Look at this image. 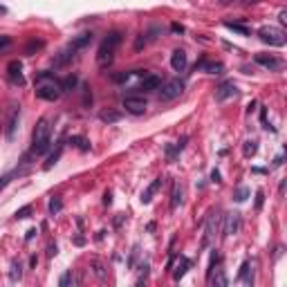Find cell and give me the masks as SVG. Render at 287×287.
Listing matches in <instances>:
<instances>
[{"label":"cell","instance_id":"obj_25","mask_svg":"<svg viewBox=\"0 0 287 287\" xmlns=\"http://www.w3.org/2000/svg\"><path fill=\"white\" fill-rule=\"evenodd\" d=\"M209 280H211L213 285H220V287H227V283H229V280H227V276L222 274V269H218V271H216V276H211V278H209Z\"/></svg>","mask_w":287,"mask_h":287},{"label":"cell","instance_id":"obj_5","mask_svg":"<svg viewBox=\"0 0 287 287\" xmlns=\"http://www.w3.org/2000/svg\"><path fill=\"white\" fill-rule=\"evenodd\" d=\"M258 36L263 43L271 45V48H283V45L287 43V36L280 27H274V25H265V27L258 29Z\"/></svg>","mask_w":287,"mask_h":287},{"label":"cell","instance_id":"obj_44","mask_svg":"<svg viewBox=\"0 0 287 287\" xmlns=\"http://www.w3.org/2000/svg\"><path fill=\"white\" fill-rule=\"evenodd\" d=\"M242 3H258V0H242Z\"/></svg>","mask_w":287,"mask_h":287},{"label":"cell","instance_id":"obj_1","mask_svg":"<svg viewBox=\"0 0 287 287\" xmlns=\"http://www.w3.org/2000/svg\"><path fill=\"white\" fill-rule=\"evenodd\" d=\"M34 88H36V97L43 99V101H56L63 95V83L56 79L54 74H50V72H40L36 76Z\"/></svg>","mask_w":287,"mask_h":287},{"label":"cell","instance_id":"obj_36","mask_svg":"<svg viewBox=\"0 0 287 287\" xmlns=\"http://www.w3.org/2000/svg\"><path fill=\"white\" fill-rule=\"evenodd\" d=\"M9 180H12V175H3V177H0V191L9 184Z\"/></svg>","mask_w":287,"mask_h":287},{"label":"cell","instance_id":"obj_34","mask_svg":"<svg viewBox=\"0 0 287 287\" xmlns=\"http://www.w3.org/2000/svg\"><path fill=\"white\" fill-rule=\"evenodd\" d=\"M9 45H12V38H9V36H0V52L7 50Z\"/></svg>","mask_w":287,"mask_h":287},{"label":"cell","instance_id":"obj_32","mask_svg":"<svg viewBox=\"0 0 287 287\" xmlns=\"http://www.w3.org/2000/svg\"><path fill=\"white\" fill-rule=\"evenodd\" d=\"M233 197H236L238 202H244V200L249 197V189H244V186H242V189H238V191H236V195H233Z\"/></svg>","mask_w":287,"mask_h":287},{"label":"cell","instance_id":"obj_12","mask_svg":"<svg viewBox=\"0 0 287 287\" xmlns=\"http://www.w3.org/2000/svg\"><path fill=\"white\" fill-rule=\"evenodd\" d=\"M256 63L267 67V70H271V72H276V70L283 67V61L276 59V56H267V54H256Z\"/></svg>","mask_w":287,"mask_h":287},{"label":"cell","instance_id":"obj_15","mask_svg":"<svg viewBox=\"0 0 287 287\" xmlns=\"http://www.w3.org/2000/svg\"><path fill=\"white\" fill-rule=\"evenodd\" d=\"M216 231H218V218L216 213H213L211 218L207 220V233H204V247L207 244H211L213 240H216Z\"/></svg>","mask_w":287,"mask_h":287},{"label":"cell","instance_id":"obj_3","mask_svg":"<svg viewBox=\"0 0 287 287\" xmlns=\"http://www.w3.org/2000/svg\"><path fill=\"white\" fill-rule=\"evenodd\" d=\"M50 133H52L50 119L43 117L38 124H36V128H34V133H32V150H29V155H43V153H48V148H50Z\"/></svg>","mask_w":287,"mask_h":287},{"label":"cell","instance_id":"obj_4","mask_svg":"<svg viewBox=\"0 0 287 287\" xmlns=\"http://www.w3.org/2000/svg\"><path fill=\"white\" fill-rule=\"evenodd\" d=\"M90 43H92V34H81V36H76V38L72 40V43L67 45L63 52H61V56L56 59V65H65L70 59H74L76 52H81L83 48H88Z\"/></svg>","mask_w":287,"mask_h":287},{"label":"cell","instance_id":"obj_40","mask_svg":"<svg viewBox=\"0 0 287 287\" xmlns=\"http://www.w3.org/2000/svg\"><path fill=\"white\" fill-rule=\"evenodd\" d=\"M211 180H213V182H220V173H218V171H213V173H211Z\"/></svg>","mask_w":287,"mask_h":287},{"label":"cell","instance_id":"obj_41","mask_svg":"<svg viewBox=\"0 0 287 287\" xmlns=\"http://www.w3.org/2000/svg\"><path fill=\"white\" fill-rule=\"evenodd\" d=\"M36 236V229H29V231H27V242H29V240H32Z\"/></svg>","mask_w":287,"mask_h":287},{"label":"cell","instance_id":"obj_9","mask_svg":"<svg viewBox=\"0 0 287 287\" xmlns=\"http://www.w3.org/2000/svg\"><path fill=\"white\" fill-rule=\"evenodd\" d=\"M238 229H240V213H227L222 233L224 236H233V233H238Z\"/></svg>","mask_w":287,"mask_h":287},{"label":"cell","instance_id":"obj_10","mask_svg":"<svg viewBox=\"0 0 287 287\" xmlns=\"http://www.w3.org/2000/svg\"><path fill=\"white\" fill-rule=\"evenodd\" d=\"M18 119H20V108L12 106V110H9V124H7V139H9V142H14V137H16Z\"/></svg>","mask_w":287,"mask_h":287},{"label":"cell","instance_id":"obj_7","mask_svg":"<svg viewBox=\"0 0 287 287\" xmlns=\"http://www.w3.org/2000/svg\"><path fill=\"white\" fill-rule=\"evenodd\" d=\"M124 108H126V112H130V114H144L148 106H146L144 97H126L124 99Z\"/></svg>","mask_w":287,"mask_h":287},{"label":"cell","instance_id":"obj_39","mask_svg":"<svg viewBox=\"0 0 287 287\" xmlns=\"http://www.w3.org/2000/svg\"><path fill=\"white\" fill-rule=\"evenodd\" d=\"M278 20H280V23H287V12H285V9H283V12H280V16H278Z\"/></svg>","mask_w":287,"mask_h":287},{"label":"cell","instance_id":"obj_28","mask_svg":"<svg viewBox=\"0 0 287 287\" xmlns=\"http://www.w3.org/2000/svg\"><path fill=\"white\" fill-rule=\"evenodd\" d=\"M224 27L233 29V32L242 34V36H249V27H244V25H238V23H224Z\"/></svg>","mask_w":287,"mask_h":287},{"label":"cell","instance_id":"obj_27","mask_svg":"<svg viewBox=\"0 0 287 287\" xmlns=\"http://www.w3.org/2000/svg\"><path fill=\"white\" fill-rule=\"evenodd\" d=\"M59 285L61 287H70V285H74V274H72V269L70 271H65L63 276L59 278Z\"/></svg>","mask_w":287,"mask_h":287},{"label":"cell","instance_id":"obj_31","mask_svg":"<svg viewBox=\"0 0 287 287\" xmlns=\"http://www.w3.org/2000/svg\"><path fill=\"white\" fill-rule=\"evenodd\" d=\"M29 213H32V207H23V209H18V211H16V216H14V218H16V220H23V218H27L29 216Z\"/></svg>","mask_w":287,"mask_h":287},{"label":"cell","instance_id":"obj_21","mask_svg":"<svg viewBox=\"0 0 287 287\" xmlns=\"http://www.w3.org/2000/svg\"><path fill=\"white\" fill-rule=\"evenodd\" d=\"M99 119H101V121H106V124H112V121H119V119H121V112H117V110H103V112H99Z\"/></svg>","mask_w":287,"mask_h":287},{"label":"cell","instance_id":"obj_17","mask_svg":"<svg viewBox=\"0 0 287 287\" xmlns=\"http://www.w3.org/2000/svg\"><path fill=\"white\" fill-rule=\"evenodd\" d=\"M182 197H184V189H182V184H175L173 195H171V211H175V209L182 204Z\"/></svg>","mask_w":287,"mask_h":287},{"label":"cell","instance_id":"obj_2","mask_svg":"<svg viewBox=\"0 0 287 287\" xmlns=\"http://www.w3.org/2000/svg\"><path fill=\"white\" fill-rule=\"evenodd\" d=\"M121 45V32H110L106 38L101 40L97 50V65L99 67H108L114 61V52Z\"/></svg>","mask_w":287,"mask_h":287},{"label":"cell","instance_id":"obj_13","mask_svg":"<svg viewBox=\"0 0 287 287\" xmlns=\"http://www.w3.org/2000/svg\"><path fill=\"white\" fill-rule=\"evenodd\" d=\"M159 86H161V81H159L157 74H144L142 76V83H139V90L155 92V90H159Z\"/></svg>","mask_w":287,"mask_h":287},{"label":"cell","instance_id":"obj_37","mask_svg":"<svg viewBox=\"0 0 287 287\" xmlns=\"http://www.w3.org/2000/svg\"><path fill=\"white\" fill-rule=\"evenodd\" d=\"M171 29H173L175 34H182V32H184V27H182V25H177V23H173V25H171Z\"/></svg>","mask_w":287,"mask_h":287},{"label":"cell","instance_id":"obj_42","mask_svg":"<svg viewBox=\"0 0 287 287\" xmlns=\"http://www.w3.org/2000/svg\"><path fill=\"white\" fill-rule=\"evenodd\" d=\"M56 254V244H50V249H48V256H54Z\"/></svg>","mask_w":287,"mask_h":287},{"label":"cell","instance_id":"obj_33","mask_svg":"<svg viewBox=\"0 0 287 287\" xmlns=\"http://www.w3.org/2000/svg\"><path fill=\"white\" fill-rule=\"evenodd\" d=\"M40 48H43V40H32V43L27 45V50H25V52H27V54H32L34 50H40Z\"/></svg>","mask_w":287,"mask_h":287},{"label":"cell","instance_id":"obj_38","mask_svg":"<svg viewBox=\"0 0 287 287\" xmlns=\"http://www.w3.org/2000/svg\"><path fill=\"white\" fill-rule=\"evenodd\" d=\"M112 202V193H106V195H103V204H110Z\"/></svg>","mask_w":287,"mask_h":287},{"label":"cell","instance_id":"obj_18","mask_svg":"<svg viewBox=\"0 0 287 287\" xmlns=\"http://www.w3.org/2000/svg\"><path fill=\"white\" fill-rule=\"evenodd\" d=\"M189 267H191V260H189V258H184V256H180V263H177V269L173 271V278H175V280H180L182 276L186 274V269H189Z\"/></svg>","mask_w":287,"mask_h":287},{"label":"cell","instance_id":"obj_29","mask_svg":"<svg viewBox=\"0 0 287 287\" xmlns=\"http://www.w3.org/2000/svg\"><path fill=\"white\" fill-rule=\"evenodd\" d=\"M61 207H63V202H61L59 197H52V200H50V213H52V216H56V213L61 211Z\"/></svg>","mask_w":287,"mask_h":287},{"label":"cell","instance_id":"obj_26","mask_svg":"<svg viewBox=\"0 0 287 287\" xmlns=\"http://www.w3.org/2000/svg\"><path fill=\"white\" fill-rule=\"evenodd\" d=\"M256 150H258L256 142H254V139H247V142H244V148H242L244 157H252V155H256Z\"/></svg>","mask_w":287,"mask_h":287},{"label":"cell","instance_id":"obj_16","mask_svg":"<svg viewBox=\"0 0 287 287\" xmlns=\"http://www.w3.org/2000/svg\"><path fill=\"white\" fill-rule=\"evenodd\" d=\"M161 182H164V180H161V177H157V180H153V182H150V186H148V189H146V191L142 193V202H144V204H148V202L153 200V195L159 191Z\"/></svg>","mask_w":287,"mask_h":287},{"label":"cell","instance_id":"obj_24","mask_svg":"<svg viewBox=\"0 0 287 287\" xmlns=\"http://www.w3.org/2000/svg\"><path fill=\"white\" fill-rule=\"evenodd\" d=\"M92 267H95V274H97L101 280H106V278H108V271H106V267H103V263H101L99 258L92 260Z\"/></svg>","mask_w":287,"mask_h":287},{"label":"cell","instance_id":"obj_22","mask_svg":"<svg viewBox=\"0 0 287 287\" xmlns=\"http://www.w3.org/2000/svg\"><path fill=\"white\" fill-rule=\"evenodd\" d=\"M20 276H23V267H20L18 260H14V263H12V269H9V280H12V283H18Z\"/></svg>","mask_w":287,"mask_h":287},{"label":"cell","instance_id":"obj_20","mask_svg":"<svg viewBox=\"0 0 287 287\" xmlns=\"http://www.w3.org/2000/svg\"><path fill=\"white\" fill-rule=\"evenodd\" d=\"M238 280H242L244 285H252V283H254V276H252V269H249V263H247V260H244L242 267H240V276H238Z\"/></svg>","mask_w":287,"mask_h":287},{"label":"cell","instance_id":"obj_8","mask_svg":"<svg viewBox=\"0 0 287 287\" xmlns=\"http://www.w3.org/2000/svg\"><path fill=\"white\" fill-rule=\"evenodd\" d=\"M236 95H238V88H236V83L233 81H224L216 88V99L218 101H227V99H231Z\"/></svg>","mask_w":287,"mask_h":287},{"label":"cell","instance_id":"obj_43","mask_svg":"<svg viewBox=\"0 0 287 287\" xmlns=\"http://www.w3.org/2000/svg\"><path fill=\"white\" fill-rule=\"evenodd\" d=\"M5 12H7V9H5V7H3V5H0V14H5Z\"/></svg>","mask_w":287,"mask_h":287},{"label":"cell","instance_id":"obj_30","mask_svg":"<svg viewBox=\"0 0 287 287\" xmlns=\"http://www.w3.org/2000/svg\"><path fill=\"white\" fill-rule=\"evenodd\" d=\"M61 83H63V92H65V90H72V88H76V83H79V81H76V76H67V79L61 81Z\"/></svg>","mask_w":287,"mask_h":287},{"label":"cell","instance_id":"obj_14","mask_svg":"<svg viewBox=\"0 0 287 287\" xmlns=\"http://www.w3.org/2000/svg\"><path fill=\"white\" fill-rule=\"evenodd\" d=\"M186 52L184 50H175L173 54H171V67H173L175 72H184L186 70Z\"/></svg>","mask_w":287,"mask_h":287},{"label":"cell","instance_id":"obj_23","mask_svg":"<svg viewBox=\"0 0 287 287\" xmlns=\"http://www.w3.org/2000/svg\"><path fill=\"white\" fill-rule=\"evenodd\" d=\"M70 144H74L79 150H83V153H86V150H90V142H88L86 137H79V135H74V137L70 139Z\"/></svg>","mask_w":287,"mask_h":287},{"label":"cell","instance_id":"obj_6","mask_svg":"<svg viewBox=\"0 0 287 287\" xmlns=\"http://www.w3.org/2000/svg\"><path fill=\"white\" fill-rule=\"evenodd\" d=\"M184 92V83H182L180 79H171V81H166L164 86H161V90H159V95L164 101H173V99H177Z\"/></svg>","mask_w":287,"mask_h":287},{"label":"cell","instance_id":"obj_35","mask_svg":"<svg viewBox=\"0 0 287 287\" xmlns=\"http://www.w3.org/2000/svg\"><path fill=\"white\" fill-rule=\"evenodd\" d=\"M263 200H265V193H263V191H258V193H256V209L263 207Z\"/></svg>","mask_w":287,"mask_h":287},{"label":"cell","instance_id":"obj_19","mask_svg":"<svg viewBox=\"0 0 287 287\" xmlns=\"http://www.w3.org/2000/svg\"><path fill=\"white\" fill-rule=\"evenodd\" d=\"M63 142H59V146H56V150H54V153H52L50 155V157H48V161H45V166H43V169L45 171H50L52 169V166H54L56 164V161H59V157H61V153H63Z\"/></svg>","mask_w":287,"mask_h":287},{"label":"cell","instance_id":"obj_11","mask_svg":"<svg viewBox=\"0 0 287 287\" xmlns=\"http://www.w3.org/2000/svg\"><path fill=\"white\" fill-rule=\"evenodd\" d=\"M7 76L12 83H16V86H23L25 79H23V65H20V61H12V63L7 65Z\"/></svg>","mask_w":287,"mask_h":287}]
</instances>
